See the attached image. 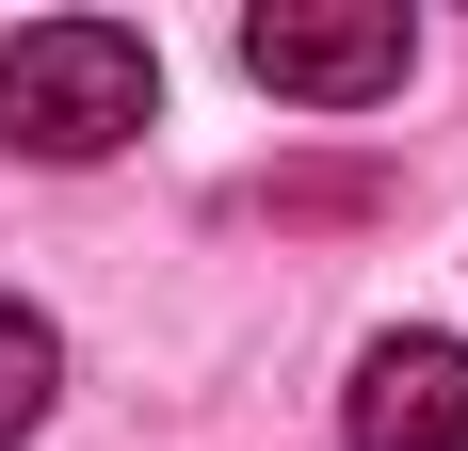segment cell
Wrapping results in <instances>:
<instances>
[{
    "label": "cell",
    "mask_w": 468,
    "mask_h": 451,
    "mask_svg": "<svg viewBox=\"0 0 468 451\" xmlns=\"http://www.w3.org/2000/svg\"><path fill=\"white\" fill-rule=\"evenodd\" d=\"M404 65H420L404 0H259L242 16V81L307 97V113H372V97H404Z\"/></svg>",
    "instance_id": "cell-2"
},
{
    "label": "cell",
    "mask_w": 468,
    "mask_h": 451,
    "mask_svg": "<svg viewBox=\"0 0 468 451\" xmlns=\"http://www.w3.org/2000/svg\"><path fill=\"white\" fill-rule=\"evenodd\" d=\"M339 451H468V339H372L339 387Z\"/></svg>",
    "instance_id": "cell-3"
},
{
    "label": "cell",
    "mask_w": 468,
    "mask_h": 451,
    "mask_svg": "<svg viewBox=\"0 0 468 451\" xmlns=\"http://www.w3.org/2000/svg\"><path fill=\"white\" fill-rule=\"evenodd\" d=\"M145 113H162V65H145L130 16H33V33H0V145L16 162H113Z\"/></svg>",
    "instance_id": "cell-1"
},
{
    "label": "cell",
    "mask_w": 468,
    "mask_h": 451,
    "mask_svg": "<svg viewBox=\"0 0 468 451\" xmlns=\"http://www.w3.org/2000/svg\"><path fill=\"white\" fill-rule=\"evenodd\" d=\"M48 404H65V339H48V322L0 290V451H16V435H48Z\"/></svg>",
    "instance_id": "cell-4"
}]
</instances>
